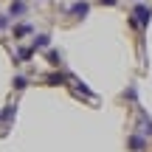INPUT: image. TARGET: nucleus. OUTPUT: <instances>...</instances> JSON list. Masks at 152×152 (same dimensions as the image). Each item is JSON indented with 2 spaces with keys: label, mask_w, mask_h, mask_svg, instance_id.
Here are the masks:
<instances>
[{
  "label": "nucleus",
  "mask_w": 152,
  "mask_h": 152,
  "mask_svg": "<svg viewBox=\"0 0 152 152\" xmlns=\"http://www.w3.org/2000/svg\"><path fill=\"white\" fill-rule=\"evenodd\" d=\"M73 11H76V14H85L87 6H85V3H76V6H73Z\"/></svg>",
  "instance_id": "nucleus-1"
}]
</instances>
